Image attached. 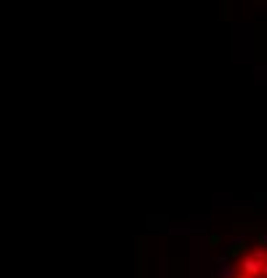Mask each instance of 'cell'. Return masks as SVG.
<instances>
[{"label":"cell","instance_id":"1","mask_svg":"<svg viewBox=\"0 0 267 278\" xmlns=\"http://www.w3.org/2000/svg\"><path fill=\"white\" fill-rule=\"evenodd\" d=\"M235 265H238V270L246 273V276H259V273H262V265H265V260H259L256 254H251V251H249V254H243L238 262H235Z\"/></svg>","mask_w":267,"mask_h":278},{"label":"cell","instance_id":"2","mask_svg":"<svg viewBox=\"0 0 267 278\" xmlns=\"http://www.w3.org/2000/svg\"><path fill=\"white\" fill-rule=\"evenodd\" d=\"M238 265H233L230 262V257H219L217 260V270H214V276L217 278H238Z\"/></svg>","mask_w":267,"mask_h":278},{"label":"cell","instance_id":"3","mask_svg":"<svg viewBox=\"0 0 267 278\" xmlns=\"http://www.w3.org/2000/svg\"><path fill=\"white\" fill-rule=\"evenodd\" d=\"M243 246H246V235H235V238H230V254H238Z\"/></svg>","mask_w":267,"mask_h":278},{"label":"cell","instance_id":"4","mask_svg":"<svg viewBox=\"0 0 267 278\" xmlns=\"http://www.w3.org/2000/svg\"><path fill=\"white\" fill-rule=\"evenodd\" d=\"M259 246H265V249H267V233H259Z\"/></svg>","mask_w":267,"mask_h":278},{"label":"cell","instance_id":"5","mask_svg":"<svg viewBox=\"0 0 267 278\" xmlns=\"http://www.w3.org/2000/svg\"><path fill=\"white\" fill-rule=\"evenodd\" d=\"M259 278H267V260H265V265H262V273H259Z\"/></svg>","mask_w":267,"mask_h":278},{"label":"cell","instance_id":"6","mask_svg":"<svg viewBox=\"0 0 267 278\" xmlns=\"http://www.w3.org/2000/svg\"><path fill=\"white\" fill-rule=\"evenodd\" d=\"M238 278H259V276H246V273H238Z\"/></svg>","mask_w":267,"mask_h":278}]
</instances>
